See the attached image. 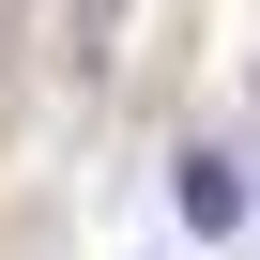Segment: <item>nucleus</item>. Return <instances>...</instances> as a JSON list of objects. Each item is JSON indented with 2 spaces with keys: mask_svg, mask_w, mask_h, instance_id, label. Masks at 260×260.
I'll use <instances>...</instances> for the list:
<instances>
[{
  "mask_svg": "<svg viewBox=\"0 0 260 260\" xmlns=\"http://www.w3.org/2000/svg\"><path fill=\"white\" fill-rule=\"evenodd\" d=\"M245 199H260V184H245V153H230V138H184V169H169V214L214 245V230H245Z\"/></svg>",
  "mask_w": 260,
  "mask_h": 260,
  "instance_id": "nucleus-1",
  "label": "nucleus"
}]
</instances>
